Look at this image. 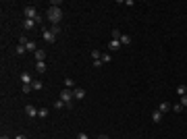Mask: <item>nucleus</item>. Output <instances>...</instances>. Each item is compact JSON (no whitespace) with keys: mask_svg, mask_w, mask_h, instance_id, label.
Listing matches in <instances>:
<instances>
[{"mask_svg":"<svg viewBox=\"0 0 187 139\" xmlns=\"http://www.w3.org/2000/svg\"><path fill=\"white\" fill-rule=\"evenodd\" d=\"M60 19H62L60 6H50V8H48V21L52 23V25H56V23H60Z\"/></svg>","mask_w":187,"mask_h":139,"instance_id":"obj_1","label":"nucleus"},{"mask_svg":"<svg viewBox=\"0 0 187 139\" xmlns=\"http://www.w3.org/2000/svg\"><path fill=\"white\" fill-rule=\"evenodd\" d=\"M75 96H73V89H62V94H60V100L67 104V108H73L71 106V100H73Z\"/></svg>","mask_w":187,"mask_h":139,"instance_id":"obj_2","label":"nucleus"},{"mask_svg":"<svg viewBox=\"0 0 187 139\" xmlns=\"http://www.w3.org/2000/svg\"><path fill=\"white\" fill-rule=\"evenodd\" d=\"M25 19H35L40 23V15H38L35 6H25Z\"/></svg>","mask_w":187,"mask_h":139,"instance_id":"obj_3","label":"nucleus"},{"mask_svg":"<svg viewBox=\"0 0 187 139\" xmlns=\"http://www.w3.org/2000/svg\"><path fill=\"white\" fill-rule=\"evenodd\" d=\"M42 37H44V42H48V44H54V42H56V33H54L52 29H44Z\"/></svg>","mask_w":187,"mask_h":139,"instance_id":"obj_4","label":"nucleus"},{"mask_svg":"<svg viewBox=\"0 0 187 139\" xmlns=\"http://www.w3.org/2000/svg\"><path fill=\"white\" fill-rule=\"evenodd\" d=\"M25 112H27V116H29V119H35L40 110H38V108H35L33 104H27V106H25Z\"/></svg>","mask_w":187,"mask_h":139,"instance_id":"obj_5","label":"nucleus"},{"mask_svg":"<svg viewBox=\"0 0 187 139\" xmlns=\"http://www.w3.org/2000/svg\"><path fill=\"white\" fill-rule=\"evenodd\" d=\"M121 48V40H110V44H108V50L110 52H116Z\"/></svg>","mask_w":187,"mask_h":139,"instance_id":"obj_6","label":"nucleus"},{"mask_svg":"<svg viewBox=\"0 0 187 139\" xmlns=\"http://www.w3.org/2000/svg\"><path fill=\"white\" fill-rule=\"evenodd\" d=\"M73 96H75L77 100H83V98H85V89H83V87H75V89H73Z\"/></svg>","mask_w":187,"mask_h":139,"instance_id":"obj_7","label":"nucleus"},{"mask_svg":"<svg viewBox=\"0 0 187 139\" xmlns=\"http://www.w3.org/2000/svg\"><path fill=\"white\" fill-rule=\"evenodd\" d=\"M35 19H23V27H25V29H33L35 27Z\"/></svg>","mask_w":187,"mask_h":139,"instance_id":"obj_8","label":"nucleus"},{"mask_svg":"<svg viewBox=\"0 0 187 139\" xmlns=\"http://www.w3.org/2000/svg\"><path fill=\"white\" fill-rule=\"evenodd\" d=\"M35 62H46V52L40 48V50H35Z\"/></svg>","mask_w":187,"mask_h":139,"instance_id":"obj_9","label":"nucleus"},{"mask_svg":"<svg viewBox=\"0 0 187 139\" xmlns=\"http://www.w3.org/2000/svg\"><path fill=\"white\" fill-rule=\"evenodd\" d=\"M21 81H23V85H31L33 83V79H31L29 73H21Z\"/></svg>","mask_w":187,"mask_h":139,"instance_id":"obj_10","label":"nucleus"},{"mask_svg":"<svg viewBox=\"0 0 187 139\" xmlns=\"http://www.w3.org/2000/svg\"><path fill=\"white\" fill-rule=\"evenodd\" d=\"M162 116H164V114H162L160 110H154V112H152V121H154V123H162Z\"/></svg>","mask_w":187,"mask_h":139,"instance_id":"obj_11","label":"nucleus"},{"mask_svg":"<svg viewBox=\"0 0 187 139\" xmlns=\"http://www.w3.org/2000/svg\"><path fill=\"white\" fill-rule=\"evenodd\" d=\"M158 110H160L162 114H164V112H169V110H171V104H169V102H162V104L158 106Z\"/></svg>","mask_w":187,"mask_h":139,"instance_id":"obj_12","label":"nucleus"},{"mask_svg":"<svg viewBox=\"0 0 187 139\" xmlns=\"http://www.w3.org/2000/svg\"><path fill=\"white\" fill-rule=\"evenodd\" d=\"M121 44H123V46H129V44H131V35L123 33V35H121Z\"/></svg>","mask_w":187,"mask_h":139,"instance_id":"obj_13","label":"nucleus"},{"mask_svg":"<svg viewBox=\"0 0 187 139\" xmlns=\"http://www.w3.org/2000/svg\"><path fill=\"white\" fill-rule=\"evenodd\" d=\"M48 114H50V112H48V108H40L38 116H40V119H48Z\"/></svg>","mask_w":187,"mask_h":139,"instance_id":"obj_14","label":"nucleus"},{"mask_svg":"<svg viewBox=\"0 0 187 139\" xmlns=\"http://www.w3.org/2000/svg\"><path fill=\"white\" fill-rule=\"evenodd\" d=\"M35 68H38V73H44L48 66H46V62H35Z\"/></svg>","mask_w":187,"mask_h":139,"instance_id":"obj_15","label":"nucleus"},{"mask_svg":"<svg viewBox=\"0 0 187 139\" xmlns=\"http://www.w3.org/2000/svg\"><path fill=\"white\" fill-rule=\"evenodd\" d=\"M25 48H27V52H35V44H33V42L29 40V42L25 44Z\"/></svg>","mask_w":187,"mask_h":139,"instance_id":"obj_16","label":"nucleus"},{"mask_svg":"<svg viewBox=\"0 0 187 139\" xmlns=\"http://www.w3.org/2000/svg\"><path fill=\"white\" fill-rule=\"evenodd\" d=\"M91 58H93V60H100V58H102V52H100V50H91Z\"/></svg>","mask_w":187,"mask_h":139,"instance_id":"obj_17","label":"nucleus"},{"mask_svg":"<svg viewBox=\"0 0 187 139\" xmlns=\"http://www.w3.org/2000/svg\"><path fill=\"white\" fill-rule=\"evenodd\" d=\"M177 94H179V96H185V94H187V85H179V87H177Z\"/></svg>","mask_w":187,"mask_h":139,"instance_id":"obj_18","label":"nucleus"},{"mask_svg":"<svg viewBox=\"0 0 187 139\" xmlns=\"http://www.w3.org/2000/svg\"><path fill=\"white\" fill-rule=\"evenodd\" d=\"M25 52H27V48H25V46H23V44H19V46H17V54H21V56H23Z\"/></svg>","mask_w":187,"mask_h":139,"instance_id":"obj_19","label":"nucleus"},{"mask_svg":"<svg viewBox=\"0 0 187 139\" xmlns=\"http://www.w3.org/2000/svg\"><path fill=\"white\" fill-rule=\"evenodd\" d=\"M100 60H102V64H106V62H110V60H112V56H110V54H102V58H100Z\"/></svg>","mask_w":187,"mask_h":139,"instance_id":"obj_20","label":"nucleus"},{"mask_svg":"<svg viewBox=\"0 0 187 139\" xmlns=\"http://www.w3.org/2000/svg\"><path fill=\"white\" fill-rule=\"evenodd\" d=\"M121 35H123V33H121L119 29H112V40H121Z\"/></svg>","mask_w":187,"mask_h":139,"instance_id":"obj_21","label":"nucleus"},{"mask_svg":"<svg viewBox=\"0 0 187 139\" xmlns=\"http://www.w3.org/2000/svg\"><path fill=\"white\" fill-rule=\"evenodd\" d=\"M31 87H33V89H42L44 85H42V81H38V79H35V81L31 83Z\"/></svg>","mask_w":187,"mask_h":139,"instance_id":"obj_22","label":"nucleus"},{"mask_svg":"<svg viewBox=\"0 0 187 139\" xmlns=\"http://www.w3.org/2000/svg\"><path fill=\"white\" fill-rule=\"evenodd\" d=\"M64 85H67V87H75V81L69 77V79H64Z\"/></svg>","mask_w":187,"mask_h":139,"instance_id":"obj_23","label":"nucleus"},{"mask_svg":"<svg viewBox=\"0 0 187 139\" xmlns=\"http://www.w3.org/2000/svg\"><path fill=\"white\" fill-rule=\"evenodd\" d=\"M31 89H33L31 85H23V87H21V91H23V94H29V91H31Z\"/></svg>","mask_w":187,"mask_h":139,"instance_id":"obj_24","label":"nucleus"},{"mask_svg":"<svg viewBox=\"0 0 187 139\" xmlns=\"http://www.w3.org/2000/svg\"><path fill=\"white\" fill-rule=\"evenodd\" d=\"M54 108H58V110H60V108H67V104H64V102H62V100H58V102H56V104H54Z\"/></svg>","mask_w":187,"mask_h":139,"instance_id":"obj_25","label":"nucleus"},{"mask_svg":"<svg viewBox=\"0 0 187 139\" xmlns=\"http://www.w3.org/2000/svg\"><path fill=\"white\" fill-rule=\"evenodd\" d=\"M173 110H175V112H181V110H183V106H181V102H179V104H175V106H173Z\"/></svg>","mask_w":187,"mask_h":139,"instance_id":"obj_26","label":"nucleus"},{"mask_svg":"<svg viewBox=\"0 0 187 139\" xmlns=\"http://www.w3.org/2000/svg\"><path fill=\"white\" fill-rule=\"evenodd\" d=\"M181 106H187V94H185V96H181Z\"/></svg>","mask_w":187,"mask_h":139,"instance_id":"obj_27","label":"nucleus"},{"mask_svg":"<svg viewBox=\"0 0 187 139\" xmlns=\"http://www.w3.org/2000/svg\"><path fill=\"white\" fill-rule=\"evenodd\" d=\"M77 139H89V137H87L85 133H79V135H77Z\"/></svg>","mask_w":187,"mask_h":139,"instance_id":"obj_28","label":"nucleus"},{"mask_svg":"<svg viewBox=\"0 0 187 139\" xmlns=\"http://www.w3.org/2000/svg\"><path fill=\"white\" fill-rule=\"evenodd\" d=\"M15 139H27V137H25V135H17Z\"/></svg>","mask_w":187,"mask_h":139,"instance_id":"obj_29","label":"nucleus"},{"mask_svg":"<svg viewBox=\"0 0 187 139\" xmlns=\"http://www.w3.org/2000/svg\"><path fill=\"white\" fill-rule=\"evenodd\" d=\"M98 139H110V137H108V135H100Z\"/></svg>","mask_w":187,"mask_h":139,"instance_id":"obj_30","label":"nucleus"},{"mask_svg":"<svg viewBox=\"0 0 187 139\" xmlns=\"http://www.w3.org/2000/svg\"><path fill=\"white\" fill-rule=\"evenodd\" d=\"M0 139H11V137H8V135H2V137H0Z\"/></svg>","mask_w":187,"mask_h":139,"instance_id":"obj_31","label":"nucleus"}]
</instances>
